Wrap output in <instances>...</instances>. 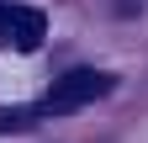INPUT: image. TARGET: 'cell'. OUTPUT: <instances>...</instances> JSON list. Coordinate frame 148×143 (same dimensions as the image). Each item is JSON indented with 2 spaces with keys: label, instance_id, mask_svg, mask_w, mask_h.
Returning <instances> with one entry per match:
<instances>
[{
  "label": "cell",
  "instance_id": "cell-1",
  "mask_svg": "<svg viewBox=\"0 0 148 143\" xmlns=\"http://www.w3.org/2000/svg\"><path fill=\"white\" fill-rule=\"evenodd\" d=\"M106 90H111V74H101V69H69L64 80H53V90H48V101H42V111H48V117L79 111V106L101 101Z\"/></svg>",
  "mask_w": 148,
  "mask_h": 143
},
{
  "label": "cell",
  "instance_id": "cell-2",
  "mask_svg": "<svg viewBox=\"0 0 148 143\" xmlns=\"http://www.w3.org/2000/svg\"><path fill=\"white\" fill-rule=\"evenodd\" d=\"M48 37V21L42 11L32 6H16V0H0V48H16V53H37Z\"/></svg>",
  "mask_w": 148,
  "mask_h": 143
},
{
  "label": "cell",
  "instance_id": "cell-3",
  "mask_svg": "<svg viewBox=\"0 0 148 143\" xmlns=\"http://www.w3.org/2000/svg\"><path fill=\"white\" fill-rule=\"evenodd\" d=\"M32 117H37V106H0V133H21L32 127Z\"/></svg>",
  "mask_w": 148,
  "mask_h": 143
}]
</instances>
